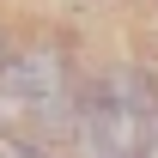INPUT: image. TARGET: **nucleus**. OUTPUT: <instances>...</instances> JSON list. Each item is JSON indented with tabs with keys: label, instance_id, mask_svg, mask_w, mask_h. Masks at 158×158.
<instances>
[{
	"label": "nucleus",
	"instance_id": "nucleus-1",
	"mask_svg": "<svg viewBox=\"0 0 158 158\" xmlns=\"http://www.w3.org/2000/svg\"><path fill=\"white\" fill-rule=\"evenodd\" d=\"M152 122H158V85L146 67H110L85 91L79 110V158H146L152 152Z\"/></svg>",
	"mask_w": 158,
	"mask_h": 158
},
{
	"label": "nucleus",
	"instance_id": "nucleus-2",
	"mask_svg": "<svg viewBox=\"0 0 158 158\" xmlns=\"http://www.w3.org/2000/svg\"><path fill=\"white\" fill-rule=\"evenodd\" d=\"M67 91H79V79H73V61L61 43L19 49L0 67V116H12V122H31L49 98H67Z\"/></svg>",
	"mask_w": 158,
	"mask_h": 158
},
{
	"label": "nucleus",
	"instance_id": "nucleus-3",
	"mask_svg": "<svg viewBox=\"0 0 158 158\" xmlns=\"http://www.w3.org/2000/svg\"><path fill=\"white\" fill-rule=\"evenodd\" d=\"M146 158H158V122H152V152H146Z\"/></svg>",
	"mask_w": 158,
	"mask_h": 158
}]
</instances>
